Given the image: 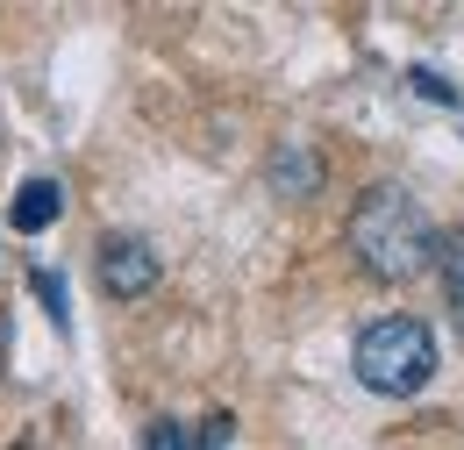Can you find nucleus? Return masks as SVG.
I'll use <instances>...</instances> for the list:
<instances>
[{"label": "nucleus", "instance_id": "obj_1", "mask_svg": "<svg viewBox=\"0 0 464 450\" xmlns=\"http://www.w3.org/2000/svg\"><path fill=\"white\" fill-rule=\"evenodd\" d=\"M350 250L379 279H414L436 265V229L407 186H364V201L350 215Z\"/></svg>", "mask_w": 464, "mask_h": 450}, {"label": "nucleus", "instance_id": "obj_2", "mask_svg": "<svg viewBox=\"0 0 464 450\" xmlns=\"http://www.w3.org/2000/svg\"><path fill=\"white\" fill-rule=\"evenodd\" d=\"M357 379L386 400H407L436 379V337L414 322V315H386L372 329H357V350H350Z\"/></svg>", "mask_w": 464, "mask_h": 450}, {"label": "nucleus", "instance_id": "obj_3", "mask_svg": "<svg viewBox=\"0 0 464 450\" xmlns=\"http://www.w3.org/2000/svg\"><path fill=\"white\" fill-rule=\"evenodd\" d=\"M101 286H108L115 300L150 293V286H158V258H150V243H136V236H108V243H101Z\"/></svg>", "mask_w": 464, "mask_h": 450}, {"label": "nucleus", "instance_id": "obj_4", "mask_svg": "<svg viewBox=\"0 0 464 450\" xmlns=\"http://www.w3.org/2000/svg\"><path fill=\"white\" fill-rule=\"evenodd\" d=\"M58 215H64V186H58V179H29V186L14 193V229H22V236L51 229Z\"/></svg>", "mask_w": 464, "mask_h": 450}, {"label": "nucleus", "instance_id": "obj_5", "mask_svg": "<svg viewBox=\"0 0 464 450\" xmlns=\"http://www.w3.org/2000/svg\"><path fill=\"white\" fill-rule=\"evenodd\" d=\"M436 265H443V293H450V329L464 337V229L436 236Z\"/></svg>", "mask_w": 464, "mask_h": 450}, {"label": "nucleus", "instance_id": "obj_6", "mask_svg": "<svg viewBox=\"0 0 464 450\" xmlns=\"http://www.w3.org/2000/svg\"><path fill=\"white\" fill-rule=\"evenodd\" d=\"M29 286H36V300L51 308V322H58V329H72V300H64V279H58V272L44 265V272H29Z\"/></svg>", "mask_w": 464, "mask_h": 450}, {"label": "nucleus", "instance_id": "obj_7", "mask_svg": "<svg viewBox=\"0 0 464 450\" xmlns=\"http://www.w3.org/2000/svg\"><path fill=\"white\" fill-rule=\"evenodd\" d=\"M143 450H193V436H186V422H172V415H158V422L143 429Z\"/></svg>", "mask_w": 464, "mask_h": 450}, {"label": "nucleus", "instance_id": "obj_8", "mask_svg": "<svg viewBox=\"0 0 464 450\" xmlns=\"http://www.w3.org/2000/svg\"><path fill=\"white\" fill-rule=\"evenodd\" d=\"M0 365H7V322H0Z\"/></svg>", "mask_w": 464, "mask_h": 450}, {"label": "nucleus", "instance_id": "obj_9", "mask_svg": "<svg viewBox=\"0 0 464 450\" xmlns=\"http://www.w3.org/2000/svg\"><path fill=\"white\" fill-rule=\"evenodd\" d=\"M14 450H22V444H14Z\"/></svg>", "mask_w": 464, "mask_h": 450}]
</instances>
